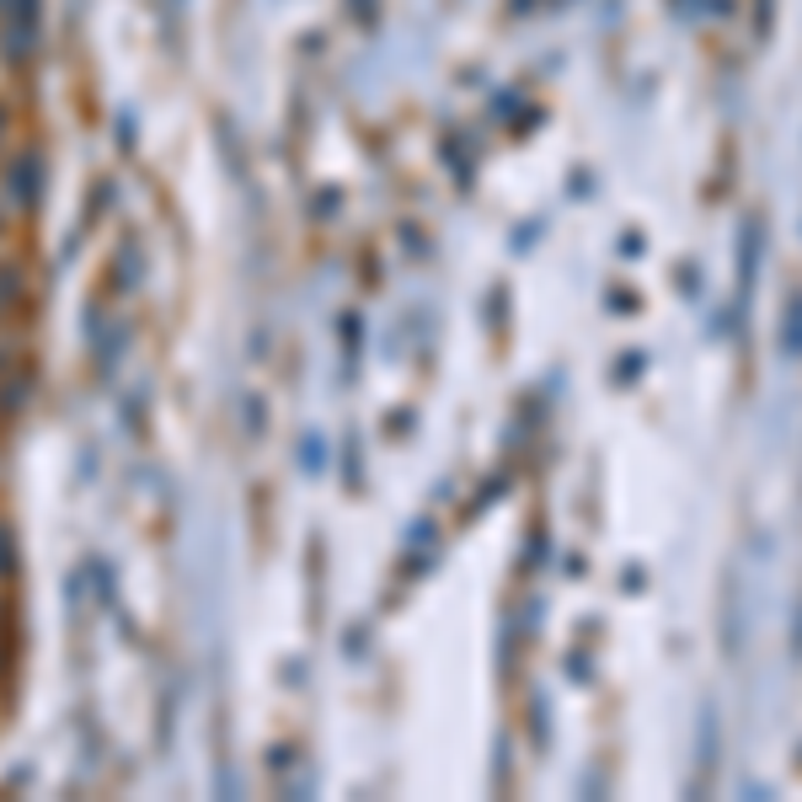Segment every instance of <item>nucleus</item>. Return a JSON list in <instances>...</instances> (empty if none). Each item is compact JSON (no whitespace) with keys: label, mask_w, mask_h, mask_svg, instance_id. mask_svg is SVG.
Masks as SVG:
<instances>
[{"label":"nucleus","mask_w":802,"mask_h":802,"mask_svg":"<svg viewBox=\"0 0 802 802\" xmlns=\"http://www.w3.org/2000/svg\"><path fill=\"white\" fill-rule=\"evenodd\" d=\"M6 193L22 204V209H32L38 204V193H43V166H38V155H17L11 161V172H6Z\"/></svg>","instance_id":"nucleus-1"},{"label":"nucleus","mask_w":802,"mask_h":802,"mask_svg":"<svg viewBox=\"0 0 802 802\" xmlns=\"http://www.w3.org/2000/svg\"><path fill=\"white\" fill-rule=\"evenodd\" d=\"M17 573V546H11V535L0 529V578H11Z\"/></svg>","instance_id":"nucleus-2"}]
</instances>
